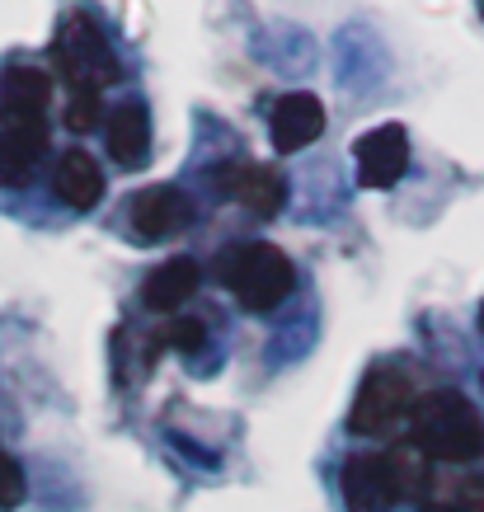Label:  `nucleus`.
I'll list each match as a JSON object with an SVG mask.
<instances>
[{"instance_id": "obj_15", "label": "nucleus", "mask_w": 484, "mask_h": 512, "mask_svg": "<svg viewBox=\"0 0 484 512\" xmlns=\"http://www.w3.org/2000/svg\"><path fill=\"white\" fill-rule=\"evenodd\" d=\"M66 127L85 137L94 127H104V99L94 90H71V104H66Z\"/></svg>"}, {"instance_id": "obj_12", "label": "nucleus", "mask_w": 484, "mask_h": 512, "mask_svg": "<svg viewBox=\"0 0 484 512\" xmlns=\"http://www.w3.org/2000/svg\"><path fill=\"white\" fill-rule=\"evenodd\" d=\"M104 141H109L113 165L141 170L151 160V109L141 99H123L118 109L104 118Z\"/></svg>"}, {"instance_id": "obj_10", "label": "nucleus", "mask_w": 484, "mask_h": 512, "mask_svg": "<svg viewBox=\"0 0 484 512\" xmlns=\"http://www.w3.org/2000/svg\"><path fill=\"white\" fill-rule=\"evenodd\" d=\"M268 127H273L278 156H297V151H306L325 132V104L311 90L282 94L278 104H273V113H268Z\"/></svg>"}, {"instance_id": "obj_19", "label": "nucleus", "mask_w": 484, "mask_h": 512, "mask_svg": "<svg viewBox=\"0 0 484 512\" xmlns=\"http://www.w3.org/2000/svg\"><path fill=\"white\" fill-rule=\"evenodd\" d=\"M419 512H456V508H447V503H423Z\"/></svg>"}, {"instance_id": "obj_4", "label": "nucleus", "mask_w": 484, "mask_h": 512, "mask_svg": "<svg viewBox=\"0 0 484 512\" xmlns=\"http://www.w3.org/2000/svg\"><path fill=\"white\" fill-rule=\"evenodd\" d=\"M52 62L62 66V76L71 80V90H94L104 94L118 80V52H113L109 33L99 29L90 15H71L66 29L57 33V47H52Z\"/></svg>"}, {"instance_id": "obj_9", "label": "nucleus", "mask_w": 484, "mask_h": 512, "mask_svg": "<svg viewBox=\"0 0 484 512\" xmlns=\"http://www.w3.org/2000/svg\"><path fill=\"white\" fill-rule=\"evenodd\" d=\"M409 170V132L400 123L372 127L358 141V179L362 188H395Z\"/></svg>"}, {"instance_id": "obj_11", "label": "nucleus", "mask_w": 484, "mask_h": 512, "mask_svg": "<svg viewBox=\"0 0 484 512\" xmlns=\"http://www.w3.org/2000/svg\"><path fill=\"white\" fill-rule=\"evenodd\" d=\"M52 193L66 202L71 212H94L104 202V170L85 146H66L57 165H52Z\"/></svg>"}, {"instance_id": "obj_3", "label": "nucleus", "mask_w": 484, "mask_h": 512, "mask_svg": "<svg viewBox=\"0 0 484 512\" xmlns=\"http://www.w3.org/2000/svg\"><path fill=\"white\" fill-rule=\"evenodd\" d=\"M221 282L235 296V306L250 315L278 311L282 301L297 287V268L268 240H250V245H235L221 254Z\"/></svg>"}, {"instance_id": "obj_1", "label": "nucleus", "mask_w": 484, "mask_h": 512, "mask_svg": "<svg viewBox=\"0 0 484 512\" xmlns=\"http://www.w3.org/2000/svg\"><path fill=\"white\" fill-rule=\"evenodd\" d=\"M409 447L423 461L470 466L484 456V419L461 390H428L414 400L409 414Z\"/></svg>"}, {"instance_id": "obj_17", "label": "nucleus", "mask_w": 484, "mask_h": 512, "mask_svg": "<svg viewBox=\"0 0 484 512\" xmlns=\"http://www.w3.org/2000/svg\"><path fill=\"white\" fill-rule=\"evenodd\" d=\"M447 508L456 512H484V475H461L447 494Z\"/></svg>"}, {"instance_id": "obj_13", "label": "nucleus", "mask_w": 484, "mask_h": 512, "mask_svg": "<svg viewBox=\"0 0 484 512\" xmlns=\"http://www.w3.org/2000/svg\"><path fill=\"white\" fill-rule=\"evenodd\" d=\"M52 80L43 66H10L0 76V118H47Z\"/></svg>"}, {"instance_id": "obj_18", "label": "nucleus", "mask_w": 484, "mask_h": 512, "mask_svg": "<svg viewBox=\"0 0 484 512\" xmlns=\"http://www.w3.org/2000/svg\"><path fill=\"white\" fill-rule=\"evenodd\" d=\"M165 343H170V348H179V353H198V348L207 343V334H203V325H198V320H179V325H170Z\"/></svg>"}, {"instance_id": "obj_16", "label": "nucleus", "mask_w": 484, "mask_h": 512, "mask_svg": "<svg viewBox=\"0 0 484 512\" xmlns=\"http://www.w3.org/2000/svg\"><path fill=\"white\" fill-rule=\"evenodd\" d=\"M29 494V480H24V466H19L15 456H5L0 451V508H19Z\"/></svg>"}, {"instance_id": "obj_7", "label": "nucleus", "mask_w": 484, "mask_h": 512, "mask_svg": "<svg viewBox=\"0 0 484 512\" xmlns=\"http://www.w3.org/2000/svg\"><path fill=\"white\" fill-rule=\"evenodd\" d=\"M212 184H217L221 198L250 207L254 217H278L282 202H287V179L268 165H254V160H235V165H217L212 170Z\"/></svg>"}, {"instance_id": "obj_20", "label": "nucleus", "mask_w": 484, "mask_h": 512, "mask_svg": "<svg viewBox=\"0 0 484 512\" xmlns=\"http://www.w3.org/2000/svg\"><path fill=\"white\" fill-rule=\"evenodd\" d=\"M480 325H484V315H480Z\"/></svg>"}, {"instance_id": "obj_5", "label": "nucleus", "mask_w": 484, "mask_h": 512, "mask_svg": "<svg viewBox=\"0 0 484 512\" xmlns=\"http://www.w3.org/2000/svg\"><path fill=\"white\" fill-rule=\"evenodd\" d=\"M414 381L409 372L391 367V362H376L372 372L362 376L353 409H348V433L353 437H386L400 419L414 414Z\"/></svg>"}, {"instance_id": "obj_8", "label": "nucleus", "mask_w": 484, "mask_h": 512, "mask_svg": "<svg viewBox=\"0 0 484 512\" xmlns=\"http://www.w3.org/2000/svg\"><path fill=\"white\" fill-rule=\"evenodd\" d=\"M47 156V118H0V184L29 188Z\"/></svg>"}, {"instance_id": "obj_14", "label": "nucleus", "mask_w": 484, "mask_h": 512, "mask_svg": "<svg viewBox=\"0 0 484 512\" xmlns=\"http://www.w3.org/2000/svg\"><path fill=\"white\" fill-rule=\"evenodd\" d=\"M198 282H203V268L193 264V259H165L151 278L141 282V301H146L151 311L170 315V311H179V306L193 301Z\"/></svg>"}, {"instance_id": "obj_6", "label": "nucleus", "mask_w": 484, "mask_h": 512, "mask_svg": "<svg viewBox=\"0 0 484 512\" xmlns=\"http://www.w3.org/2000/svg\"><path fill=\"white\" fill-rule=\"evenodd\" d=\"M193 198L174 184H151L127 198V235L137 245H156V240H170V235L188 231L193 226Z\"/></svg>"}, {"instance_id": "obj_2", "label": "nucleus", "mask_w": 484, "mask_h": 512, "mask_svg": "<svg viewBox=\"0 0 484 512\" xmlns=\"http://www.w3.org/2000/svg\"><path fill=\"white\" fill-rule=\"evenodd\" d=\"M428 484V466L414 447L395 451H362L348 456L339 470L348 512H395L405 498H414Z\"/></svg>"}]
</instances>
